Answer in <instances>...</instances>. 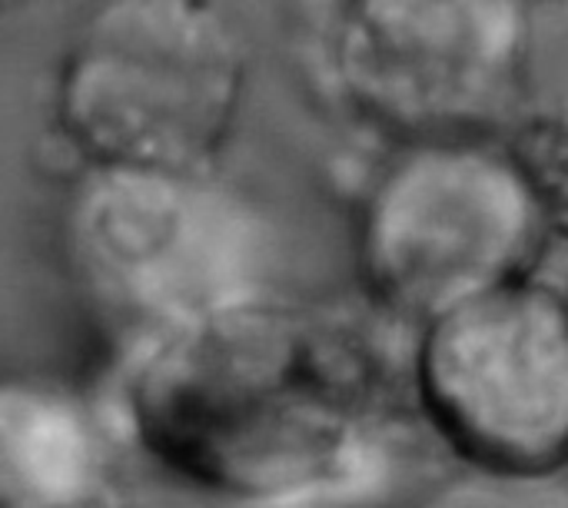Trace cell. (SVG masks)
Segmentation results:
<instances>
[{
  "label": "cell",
  "instance_id": "cell-2",
  "mask_svg": "<svg viewBox=\"0 0 568 508\" xmlns=\"http://www.w3.org/2000/svg\"><path fill=\"white\" fill-rule=\"evenodd\" d=\"M243 83V37L216 0H100L53 63L47 120L70 170L210 173Z\"/></svg>",
  "mask_w": 568,
  "mask_h": 508
},
{
  "label": "cell",
  "instance_id": "cell-4",
  "mask_svg": "<svg viewBox=\"0 0 568 508\" xmlns=\"http://www.w3.org/2000/svg\"><path fill=\"white\" fill-rule=\"evenodd\" d=\"M416 396L463 466L513 482L566 473L568 299L519 276L429 319Z\"/></svg>",
  "mask_w": 568,
  "mask_h": 508
},
{
  "label": "cell",
  "instance_id": "cell-6",
  "mask_svg": "<svg viewBox=\"0 0 568 508\" xmlns=\"http://www.w3.org/2000/svg\"><path fill=\"white\" fill-rule=\"evenodd\" d=\"M110 413L33 379H0V508H116Z\"/></svg>",
  "mask_w": 568,
  "mask_h": 508
},
{
  "label": "cell",
  "instance_id": "cell-8",
  "mask_svg": "<svg viewBox=\"0 0 568 508\" xmlns=\"http://www.w3.org/2000/svg\"><path fill=\"white\" fill-rule=\"evenodd\" d=\"M10 3H13V0H0V17H3V13L10 10Z\"/></svg>",
  "mask_w": 568,
  "mask_h": 508
},
{
  "label": "cell",
  "instance_id": "cell-3",
  "mask_svg": "<svg viewBox=\"0 0 568 508\" xmlns=\"http://www.w3.org/2000/svg\"><path fill=\"white\" fill-rule=\"evenodd\" d=\"M70 173L63 256L116 356L263 296L246 220L210 173Z\"/></svg>",
  "mask_w": 568,
  "mask_h": 508
},
{
  "label": "cell",
  "instance_id": "cell-5",
  "mask_svg": "<svg viewBox=\"0 0 568 508\" xmlns=\"http://www.w3.org/2000/svg\"><path fill=\"white\" fill-rule=\"evenodd\" d=\"M539 243V206L499 160L429 150L393 173L366 223V270L393 306L436 319L519 280Z\"/></svg>",
  "mask_w": 568,
  "mask_h": 508
},
{
  "label": "cell",
  "instance_id": "cell-7",
  "mask_svg": "<svg viewBox=\"0 0 568 508\" xmlns=\"http://www.w3.org/2000/svg\"><path fill=\"white\" fill-rule=\"evenodd\" d=\"M190 508H363L336 499H230V496H213V502Z\"/></svg>",
  "mask_w": 568,
  "mask_h": 508
},
{
  "label": "cell",
  "instance_id": "cell-1",
  "mask_svg": "<svg viewBox=\"0 0 568 508\" xmlns=\"http://www.w3.org/2000/svg\"><path fill=\"white\" fill-rule=\"evenodd\" d=\"M113 379L106 413L123 443L210 496L379 508L396 486L393 406L263 296L116 356Z\"/></svg>",
  "mask_w": 568,
  "mask_h": 508
}]
</instances>
